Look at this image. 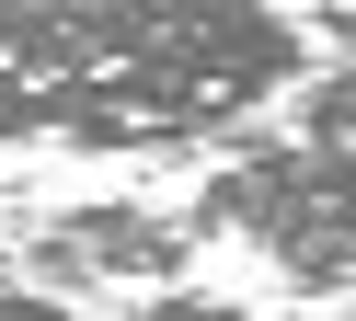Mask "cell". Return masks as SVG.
<instances>
[{"label":"cell","instance_id":"1","mask_svg":"<svg viewBox=\"0 0 356 321\" xmlns=\"http://www.w3.org/2000/svg\"><path fill=\"white\" fill-rule=\"evenodd\" d=\"M299 81L310 23L287 12H0V138L47 149H241Z\"/></svg>","mask_w":356,"mask_h":321},{"label":"cell","instance_id":"6","mask_svg":"<svg viewBox=\"0 0 356 321\" xmlns=\"http://www.w3.org/2000/svg\"><path fill=\"white\" fill-rule=\"evenodd\" d=\"M310 35H322V46H333V58H345V69H356V0H333V12H310Z\"/></svg>","mask_w":356,"mask_h":321},{"label":"cell","instance_id":"3","mask_svg":"<svg viewBox=\"0 0 356 321\" xmlns=\"http://www.w3.org/2000/svg\"><path fill=\"white\" fill-rule=\"evenodd\" d=\"M0 264L47 298H149L195 264V229L161 206H47V218L12 229Z\"/></svg>","mask_w":356,"mask_h":321},{"label":"cell","instance_id":"5","mask_svg":"<svg viewBox=\"0 0 356 321\" xmlns=\"http://www.w3.org/2000/svg\"><path fill=\"white\" fill-rule=\"evenodd\" d=\"M0 321H70V298H47V287H24V275L0 264Z\"/></svg>","mask_w":356,"mask_h":321},{"label":"cell","instance_id":"4","mask_svg":"<svg viewBox=\"0 0 356 321\" xmlns=\"http://www.w3.org/2000/svg\"><path fill=\"white\" fill-rule=\"evenodd\" d=\"M115 321H253L241 298H195V287H149V298H115Z\"/></svg>","mask_w":356,"mask_h":321},{"label":"cell","instance_id":"2","mask_svg":"<svg viewBox=\"0 0 356 321\" xmlns=\"http://www.w3.org/2000/svg\"><path fill=\"white\" fill-rule=\"evenodd\" d=\"M184 229L253 241L287 287L356 298V149H310V138H241L207 183H195Z\"/></svg>","mask_w":356,"mask_h":321}]
</instances>
